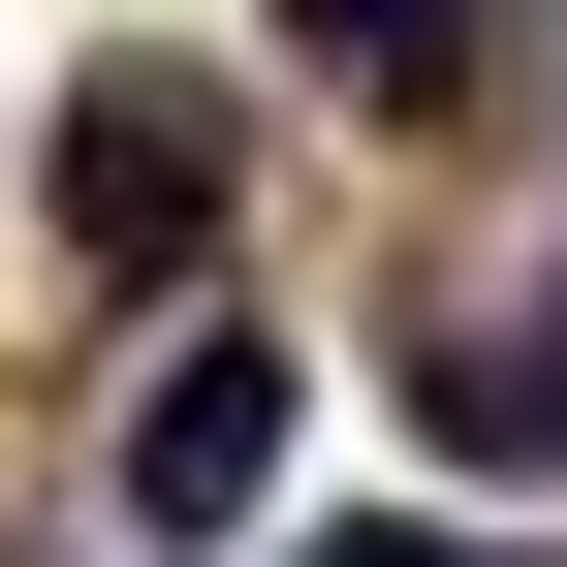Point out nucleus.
Instances as JSON below:
<instances>
[{
	"instance_id": "3",
	"label": "nucleus",
	"mask_w": 567,
	"mask_h": 567,
	"mask_svg": "<svg viewBox=\"0 0 567 567\" xmlns=\"http://www.w3.org/2000/svg\"><path fill=\"white\" fill-rule=\"evenodd\" d=\"M410 442H442V473H567V347L536 316H442V347H410Z\"/></svg>"
},
{
	"instance_id": "1",
	"label": "nucleus",
	"mask_w": 567,
	"mask_h": 567,
	"mask_svg": "<svg viewBox=\"0 0 567 567\" xmlns=\"http://www.w3.org/2000/svg\"><path fill=\"white\" fill-rule=\"evenodd\" d=\"M63 252H95V284H189V252H221V95H189V63H95V126H63Z\"/></svg>"
},
{
	"instance_id": "5",
	"label": "nucleus",
	"mask_w": 567,
	"mask_h": 567,
	"mask_svg": "<svg viewBox=\"0 0 567 567\" xmlns=\"http://www.w3.org/2000/svg\"><path fill=\"white\" fill-rule=\"evenodd\" d=\"M316 567H473V536H316Z\"/></svg>"
},
{
	"instance_id": "2",
	"label": "nucleus",
	"mask_w": 567,
	"mask_h": 567,
	"mask_svg": "<svg viewBox=\"0 0 567 567\" xmlns=\"http://www.w3.org/2000/svg\"><path fill=\"white\" fill-rule=\"evenodd\" d=\"M284 410H316V379H284L252 316H189L158 379H126V536H252L284 505Z\"/></svg>"
},
{
	"instance_id": "4",
	"label": "nucleus",
	"mask_w": 567,
	"mask_h": 567,
	"mask_svg": "<svg viewBox=\"0 0 567 567\" xmlns=\"http://www.w3.org/2000/svg\"><path fill=\"white\" fill-rule=\"evenodd\" d=\"M505 32H536V0H284V63H347V95H410V126H442Z\"/></svg>"
}]
</instances>
